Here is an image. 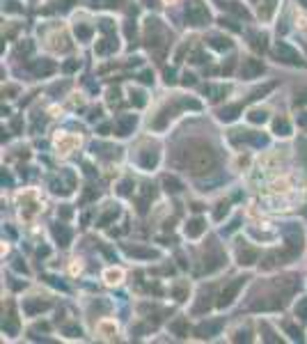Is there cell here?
Wrapping results in <instances>:
<instances>
[{"mask_svg":"<svg viewBox=\"0 0 307 344\" xmlns=\"http://www.w3.org/2000/svg\"><path fill=\"white\" fill-rule=\"evenodd\" d=\"M218 159L209 147H195L186 152V168H188L193 174H204V172H211L216 168Z\"/></svg>","mask_w":307,"mask_h":344,"instance_id":"cell-1","label":"cell"},{"mask_svg":"<svg viewBox=\"0 0 307 344\" xmlns=\"http://www.w3.org/2000/svg\"><path fill=\"white\" fill-rule=\"evenodd\" d=\"M245 280L248 278H236L231 285L225 287L223 294H220V298H218V308H227V305H231V301L236 298V294L241 291V287L245 285Z\"/></svg>","mask_w":307,"mask_h":344,"instance_id":"cell-2","label":"cell"},{"mask_svg":"<svg viewBox=\"0 0 307 344\" xmlns=\"http://www.w3.org/2000/svg\"><path fill=\"white\" fill-rule=\"evenodd\" d=\"M275 55H278V60L287 62V65H303L301 55L296 53V51L289 46V44H284V42L278 44V48H275Z\"/></svg>","mask_w":307,"mask_h":344,"instance_id":"cell-3","label":"cell"},{"mask_svg":"<svg viewBox=\"0 0 307 344\" xmlns=\"http://www.w3.org/2000/svg\"><path fill=\"white\" fill-rule=\"evenodd\" d=\"M284 239L289 241V248L294 253H301L303 250V232L298 225H287L284 227Z\"/></svg>","mask_w":307,"mask_h":344,"instance_id":"cell-4","label":"cell"},{"mask_svg":"<svg viewBox=\"0 0 307 344\" xmlns=\"http://www.w3.org/2000/svg\"><path fill=\"white\" fill-rule=\"evenodd\" d=\"M136 124H138V117H136V115H122V117L115 122V133H117L119 138H126L129 133H133Z\"/></svg>","mask_w":307,"mask_h":344,"instance_id":"cell-5","label":"cell"},{"mask_svg":"<svg viewBox=\"0 0 307 344\" xmlns=\"http://www.w3.org/2000/svg\"><path fill=\"white\" fill-rule=\"evenodd\" d=\"M241 74H243V78H257L259 74H264V65H261L259 60H254V58H245L243 60Z\"/></svg>","mask_w":307,"mask_h":344,"instance_id":"cell-6","label":"cell"},{"mask_svg":"<svg viewBox=\"0 0 307 344\" xmlns=\"http://www.w3.org/2000/svg\"><path fill=\"white\" fill-rule=\"evenodd\" d=\"M220 328H223V321H207V324H200L197 326V338H213L218 335Z\"/></svg>","mask_w":307,"mask_h":344,"instance_id":"cell-7","label":"cell"},{"mask_svg":"<svg viewBox=\"0 0 307 344\" xmlns=\"http://www.w3.org/2000/svg\"><path fill=\"white\" fill-rule=\"evenodd\" d=\"M188 23H193V25H204L209 21V14H207V9H202L200 5H193L188 9Z\"/></svg>","mask_w":307,"mask_h":344,"instance_id":"cell-8","label":"cell"},{"mask_svg":"<svg viewBox=\"0 0 307 344\" xmlns=\"http://www.w3.org/2000/svg\"><path fill=\"white\" fill-rule=\"evenodd\" d=\"M257 259H259V253L254 248H248V246L238 248V264H241V266H250V264H254Z\"/></svg>","mask_w":307,"mask_h":344,"instance_id":"cell-9","label":"cell"},{"mask_svg":"<svg viewBox=\"0 0 307 344\" xmlns=\"http://www.w3.org/2000/svg\"><path fill=\"white\" fill-rule=\"evenodd\" d=\"M204 230H207V223L202 218H193V220H188V225H186V237L197 239L204 234Z\"/></svg>","mask_w":307,"mask_h":344,"instance_id":"cell-10","label":"cell"},{"mask_svg":"<svg viewBox=\"0 0 307 344\" xmlns=\"http://www.w3.org/2000/svg\"><path fill=\"white\" fill-rule=\"evenodd\" d=\"M241 113H243V106L241 103H234V106H227L223 110H218V119H223V122H234Z\"/></svg>","mask_w":307,"mask_h":344,"instance_id":"cell-11","label":"cell"},{"mask_svg":"<svg viewBox=\"0 0 307 344\" xmlns=\"http://www.w3.org/2000/svg\"><path fill=\"white\" fill-rule=\"evenodd\" d=\"M53 237H55V241H58L60 246H69V241H71V232H69V227L67 225H53Z\"/></svg>","mask_w":307,"mask_h":344,"instance_id":"cell-12","label":"cell"},{"mask_svg":"<svg viewBox=\"0 0 307 344\" xmlns=\"http://www.w3.org/2000/svg\"><path fill=\"white\" fill-rule=\"evenodd\" d=\"M32 72H35V76H48V74L55 72V65L51 60H37L32 65Z\"/></svg>","mask_w":307,"mask_h":344,"instance_id":"cell-13","label":"cell"},{"mask_svg":"<svg viewBox=\"0 0 307 344\" xmlns=\"http://www.w3.org/2000/svg\"><path fill=\"white\" fill-rule=\"evenodd\" d=\"M117 48H119L117 39L108 37V39H103V42L96 44V53H99V55H106V53H112V51H117Z\"/></svg>","mask_w":307,"mask_h":344,"instance_id":"cell-14","label":"cell"},{"mask_svg":"<svg viewBox=\"0 0 307 344\" xmlns=\"http://www.w3.org/2000/svg\"><path fill=\"white\" fill-rule=\"evenodd\" d=\"M23 310L25 315H37V312H42V310H48V303H42V301H25L23 303Z\"/></svg>","mask_w":307,"mask_h":344,"instance_id":"cell-15","label":"cell"},{"mask_svg":"<svg viewBox=\"0 0 307 344\" xmlns=\"http://www.w3.org/2000/svg\"><path fill=\"white\" fill-rule=\"evenodd\" d=\"M74 32H76V37H78V42H87L89 37H92V25H87V23H76V28H74Z\"/></svg>","mask_w":307,"mask_h":344,"instance_id":"cell-16","label":"cell"},{"mask_svg":"<svg viewBox=\"0 0 307 344\" xmlns=\"http://www.w3.org/2000/svg\"><path fill=\"white\" fill-rule=\"evenodd\" d=\"M156 163H158V152H145V154L140 156V166L147 168V170L156 168Z\"/></svg>","mask_w":307,"mask_h":344,"instance_id":"cell-17","label":"cell"},{"mask_svg":"<svg viewBox=\"0 0 307 344\" xmlns=\"http://www.w3.org/2000/svg\"><path fill=\"white\" fill-rule=\"evenodd\" d=\"M124 250L129 253V255L133 257H147V259H154L156 257V253L154 250H147V248H136V246H124Z\"/></svg>","mask_w":307,"mask_h":344,"instance_id":"cell-18","label":"cell"},{"mask_svg":"<svg viewBox=\"0 0 307 344\" xmlns=\"http://www.w3.org/2000/svg\"><path fill=\"white\" fill-rule=\"evenodd\" d=\"M172 113H174V108H165V110H163V113H160L158 117L152 122V126H154V129H163V126L167 124V119L172 117Z\"/></svg>","mask_w":307,"mask_h":344,"instance_id":"cell-19","label":"cell"},{"mask_svg":"<svg viewBox=\"0 0 307 344\" xmlns=\"http://www.w3.org/2000/svg\"><path fill=\"white\" fill-rule=\"evenodd\" d=\"M209 44H211L216 51H225V48H230L231 46V42L227 39V37H218V35H213V37H209Z\"/></svg>","mask_w":307,"mask_h":344,"instance_id":"cell-20","label":"cell"},{"mask_svg":"<svg viewBox=\"0 0 307 344\" xmlns=\"http://www.w3.org/2000/svg\"><path fill=\"white\" fill-rule=\"evenodd\" d=\"M273 131H275L278 136H289V133H291V126H289V122H287V119H275V122H273Z\"/></svg>","mask_w":307,"mask_h":344,"instance_id":"cell-21","label":"cell"},{"mask_svg":"<svg viewBox=\"0 0 307 344\" xmlns=\"http://www.w3.org/2000/svg\"><path fill=\"white\" fill-rule=\"evenodd\" d=\"M163 186H165L167 193H179V190L183 188V184L179 181V179H174V177H165V179H163Z\"/></svg>","mask_w":307,"mask_h":344,"instance_id":"cell-22","label":"cell"},{"mask_svg":"<svg viewBox=\"0 0 307 344\" xmlns=\"http://www.w3.org/2000/svg\"><path fill=\"white\" fill-rule=\"evenodd\" d=\"M252 37V48H257V51H266V46H268V37L266 35H259V32H254V35H250Z\"/></svg>","mask_w":307,"mask_h":344,"instance_id":"cell-23","label":"cell"},{"mask_svg":"<svg viewBox=\"0 0 307 344\" xmlns=\"http://www.w3.org/2000/svg\"><path fill=\"white\" fill-rule=\"evenodd\" d=\"M170 331L177 333V335H181V338H183V335H186V331H188V321H186V319H177L174 324H170Z\"/></svg>","mask_w":307,"mask_h":344,"instance_id":"cell-24","label":"cell"},{"mask_svg":"<svg viewBox=\"0 0 307 344\" xmlns=\"http://www.w3.org/2000/svg\"><path fill=\"white\" fill-rule=\"evenodd\" d=\"M131 103L136 108H142L145 103H147V99H145V92H140V89H131Z\"/></svg>","mask_w":307,"mask_h":344,"instance_id":"cell-25","label":"cell"},{"mask_svg":"<svg viewBox=\"0 0 307 344\" xmlns=\"http://www.w3.org/2000/svg\"><path fill=\"white\" fill-rule=\"evenodd\" d=\"M204 92H207V94H213L211 96L213 101H220L225 94H227V87H213V85H207V87H204Z\"/></svg>","mask_w":307,"mask_h":344,"instance_id":"cell-26","label":"cell"},{"mask_svg":"<svg viewBox=\"0 0 307 344\" xmlns=\"http://www.w3.org/2000/svg\"><path fill=\"white\" fill-rule=\"evenodd\" d=\"M296 317L301 321H307V298H301L296 303Z\"/></svg>","mask_w":307,"mask_h":344,"instance_id":"cell-27","label":"cell"},{"mask_svg":"<svg viewBox=\"0 0 307 344\" xmlns=\"http://www.w3.org/2000/svg\"><path fill=\"white\" fill-rule=\"evenodd\" d=\"M248 119L252 122V124H264L266 122V110H250Z\"/></svg>","mask_w":307,"mask_h":344,"instance_id":"cell-28","label":"cell"},{"mask_svg":"<svg viewBox=\"0 0 307 344\" xmlns=\"http://www.w3.org/2000/svg\"><path fill=\"white\" fill-rule=\"evenodd\" d=\"M273 9H275V0H266L264 7L259 5V16H261V18H268V16L273 14Z\"/></svg>","mask_w":307,"mask_h":344,"instance_id":"cell-29","label":"cell"},{"mask_svg":"<svg viewBox=\"0 0 307 344\" xmlns=\"http://www.w3.org/2000/svg\"><path fill=\"white\" fill-rule=\"evenodd\" d=\"M248 140H250L252 145H257V147H264V145L268 143V138L261 136V133H248Z\"/></svg>","mask_w":307,"mask_h":344,"instance_id":"cell-30","label":"cell"},{"mask_svg":"<svg viewBox=\"0 0 307 344\" xmlns=\"http://www.w3.org/2000/svg\"><path fill=\"white\" fill-rule=\"evenodd\" d=\"M227 211H230V204H227V202H220L218 209L213 211V218H216V220H223V216H227Z\"/></svg>","mask_w":307,"mask_h":344,"instance_id":"cell-31","label":"cell"},{"mask_svg":"<svg viewBox=\"0 0 307 344\" xmlns=\"http://www.w3.org/2000/svg\"><path fill=\"white\" fill-rule=\"evenodd\" d=\"M177 106L179 108H193V110H200V101H195V99H181Z\"/></svg>","mask_w":307,"mask_h":344,"instance_id":"cell-32","label":"cell"},{"mask_svg":"<svg viewBox=\"0 0 307 344\" xmlns=\"http://www.w3.org/2000/svg\"><path fill=\"white\" fill-rule=\"evenodd\" d=\"M131 188H133V181H131V179H124V181L119 184V195H131Z\"/></svg>","mask_w":307,"mask_h":344,"instance_id":"cell-33","label":"cell"},{"mask_svg":"<svg viewBox=\"0 0 307 344\" xmlns=\"http://www.w3.org/2000/svg\"><path fill=\"white\" fill-rule=\"evenodd\" d=\"M284 331L289 333V335H291V338H294V340H298V342H301V340H303L301 331H298V328H296V326H291V324H287V326H284Z\"/></svg>","mask_w":307,"mask_h":344,"instance_id":"cell-34","label":"cell"},{"mask_svg":"<svg viewBox=\"0 0 307 344\" xmlns=\"http://www.w3.org/2000/svg\"><path fill=\"white\" fill-rule=\"evenodd\" d=\"M115 216H117V209H115V211H108V214H106V216H103V218L99 220V225H101V227H106L108 223H110V220L115 218Z\"/></svg>","mask_w":307,"mask_h":344,"instance_id":"cell-35","label":"cell"},{"mask_svg":"<svg viewBox=\"0 0 307 344\" xmlns=\"http://www.w3.org/2000/svg\"><path fill=\"white\" fill-rule=\"evenodd\" d=\"M296 103H298V106H307V87L298 92V96H296Z\"/></svg>","mask_w":307,"mask_h":344,"instance_id":"cell-36","label":"cell"},{"mask_svg":"<svg viewBox=\"0 0 307 344\" xmlns=\"http://www.w3.org/2000/svg\"><path fill=\"white\" fill-rule=\"evenodd\" d=\"M140 83L152 85V83H154V74H152V72H142V74H140Z\"/></svg>","mask_w":307,"mask_h":344,"instance_id":"cell-37","label":"cell"},{"mask_svg":"<svg viewBox=\"0 0 307 344\" xmlns=\"http://www.w3.org/2000/svg\"><path fill=\"white\" fill-rule=\"evenodd\" d=\"M124 32H126V37H133V35H136V23H133V21H129V23H126V28H124Z\"/></svg>","mask_w":307,"mask_h":344,"instance_id":"cell-38","label":"cell"},{"mask_svg":"<svg viewBox=\"0 0 307 344\" xmlns=\"http://www.w3.org/2000/svg\"><path fill=\"white\" fill-rule=\"evenodd\" d=\"M101 30H103V32H112V21L103 18V21H101Z\"/></svg>","mask_w":307,"mask_h":344,"instance_id":"cell-39","label":"cell"},{"mask_svg":"<svg viewBox=\"0 0 307 344\" xmlns=\"http://www.w3.org/2000/svg\"><path fill=\"white\" fill-rule=\"evenodd\" d=\"M183 85H195V76L193 74H183V81H181Z\"/></svg>","mask_w":307,"mask_h":344,"instance_id":"cell-40","label":"cell"},{"mask_svg":"<svg viewBox=\"0 0 307 344\" xmlns=\"http://www.w3.org/2000/svg\"><path fill=\"white\" fill-rule=\"evenodd\" d=\"M301 154H303V163L307 166V143L305 140H301Z\"/></svg>","mask_w":307,"mask_h":344,"instance_id":"cell-41","label":"cell"},{"mask_svg":"<svg viewBox=\"0 0 307 344\" xmlns=\"http://www.w3.org/2000/svg\"><path fill=\"white\" fill-rule=\"evenodd\" d=\"M46 280H48V282H51L53 287H60V289H67V285H65V282H60L58 278H46Z\"/></svg>","mask_w":307,"mask_h":344,"instance_id":"cell-42","label":"cell"},{"mask_svg":"<svg viewBox=\"0 0 307 344\" xmlns=\"http://www.w3.org/2000/svg\"><path fill=\"white\" fill-rule=\"evenodd\" d=\"M74 69H78V60H71L65 65V72H74Z\"/></svg>","mask_w":307,"mask_h":344,"instance_id":"cell-43","label":"cell"},{"mask_svg":"<svg viewBox=\"0 0 307 344\" xmlns=\"http://www.w3.org/2000/svg\"><path fill=\"white\" fill-rule=\"evenodd\" d=\"M165 83L167 85L174 83V72H172V69H165Z\"/></svg>","mask_w":307,"mask_h":344,"instance_id":"cell-44","label":"cell"},{"mask_svg":"<svg viewBox=\"0 0 307 344\" xmlns=\"http://www.w3.org/2000/svg\"><path fill=\"white\" fill-rule=\"evenodd\" d=\"M174 296H177V301H186V289H174Z\"/></svg>","mask_w":307,"mask_h":344,"instance_id":"cell-45","label":"cell"},{"mask_svg":"<svg viewBox=\"0 0 307 344\" xmlns=\"http://www.w3.org/2000/svg\"><path fill=\"white\" fill-rule=\"evenodd\" d=\"M234 62H236V60L231 58V60H230V62H227V65H225V67H223V72H225V74H231V69H234Z\"/></svg>","mask_w":307,"mask_h":344,"instance_id":"cell-46","label":"cell"},{"mask_svg":"<svg viewBox=\"0 0 307 344\" xmlns=\"http://www.w3.org/2000/svg\"><path fill=\"white\" fill-rule=\"evenodd\" d=\"M67 333H69L71 338H78V335H80V328H76V326H69V328H67Z\"/></svg>","mask_w":307,"mask_h":344,"instance_id":"cell-47","label":"cell"},{"mask_svg":"<svg viewBox=\"0 0 307 344\" xmlns=\"http://www.w3.org/2000/svg\"><path fill=\"white\" fill-rule=\"evenodd\" d=\"M14 268H16V271H28V268H25V264H23V261H21V259H14Z\"/></svg>","mask_w":307,"mask_h":344,"instance_id":"cell-48","label":"cell"},{"mask_svg":"<svg viewBox=\"0 0 307 344\" xmlns=\"http://www.w3.org/2000/svg\"><path fill=\"white\" fill-rule=\"evenodd\" d=\"M5 9H7V12H18L21 7H18V2H9V5H7Z\"/></svg>","mask_w":307,"mask_h":344,"instance_id":"cell-49","label":"cell"},{"mask_svg":"<svg viewBox=\"0 0 307 344\" xmlns=\"http://www.w3.org/2000/svg\"><path fill=\"white\" fill-rule=\"evenodd\" d=\"M298 124H301L303 129H307V113H305V115H301V117H298Z\"/></svg>","mask_w":307,"mask_h":344,"instance_id":"cell-50","label":"cell"},{"mask_svg":"<svg viewBox=\"0 0 307 344\" xmlns=\"http://www.w3.org/2000/svg\"><path fill=\"white\" fill-rule=\"evenodd\" d=\"M60 216H62V218H69V216H71V209H69V207H62V211H60Z\"/></svg>","mask_w":307,"mask_h":344,"instance_id":"cell-51","label":"cell"},{"mask_svg":"<svg viewBox=\"0 0 307 344\" xmlns=\"http://www.w3.org/2000/svg\"><path fill=\"white\" fill-rule=\"evenodd\" d=\"M108 131H110V126H108V124H103V126H101V129H99V133H101V136H106Z\"/></svg>","mask_w":307,"mask_h":344,"instance_id":"cell-52","label":"cell"},{"mask_svg":"<svg viewBox=\"0 0 307 344\" xmlns=\"http://www.w3.org/2000/svg\"><path fill=\"white\" fill-rule=\"evenodd\" d=\"M193 211H202V204H200V202H193Z\"/></svg>","mask_w":307,"mask_h":344,"instance_id":"cell-53","label":"cell"},{"mask_svg":"<svg viewBox=\"0 0 307 344\" xmlns=\"http://www.w3.org/2000/svg\"><path fill=\"white\" fill-rule=\"evenodd\" d=\"M37 255H39V257H42V255H48V248H39V250H37Z\"/></svg>","mask_w":307,"mask_h":344,"instance_id":"cell-54","label":"cell"}]
</instances>
